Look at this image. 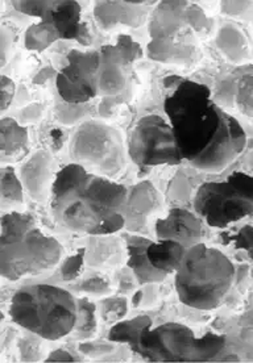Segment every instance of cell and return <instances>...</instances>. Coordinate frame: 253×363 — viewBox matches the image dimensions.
Wrapping results in <instances>:
<instances>
[{
    "label": "cell",
    "instance_id": "6da1fadb",
    "mask_svg": "<svg viewBox=\"0 0 253 363\" xmlns=\"http://www.w3.org/2000/svg\"><path fill=\"white\" fill-rule=\"evenodd\" d=\"M126 199V186L72 162L57 172L50 192V209L55 221L65 229L98 236L109 218L124 213Z\"/></svg>",
    "mask_w": 253,
    "mask_h": 363
},
{
    "label": "cell",
    "instance_id": "7a4b0ae2",
    "mask_svg": "<svg viewBox=\"0 0 253 363\" xmlns=\"http://www.w3.org/2000/svg\"><path fill=\"white\" fill-rule=\"evenodd\" d=\"M214 28V18L197 3L158 1L148 20L146 55L154 62L193 67L202 60V45Z\"/></svg>",
    "mask_w": 253,
    "mask_h": 363
},
{
    "label": "cell",
    "instance_id": "3957f363",
    "mask_svg": "<svg viewBox=\"0 0 253 363\" xmlns=\"http://www.w3.org/2000/svg\"><path fill=\"white\" fill-rule=\"evenodd\" d=\"M163 112L172 125L183 161L193 162L214 143L226 120L203 83L185 79L165 98Z\"/></svg>",
    "mask_w": 253,
    "mask_h": 363
},
{
    "label": "cell",
    "instance_id": "277c9868",
    "mask_svg": "<svg viewBox=\"0 0 253 363\" xmlns=\"http://www.w3.org/2000/svg\"><path fill=\"white\" fill-rule=\"evenodd\" d=\"M0 223V272L4 279L16 281L40 275L61 262L63 245L46 235L29 213L9 211Z\"/></svg>",
    "mask_w": 253,
    "mask_h": 363
},
{
    "label": "cell",
    "instance_id": "5b68a950",
    "mask_svg": "<svg viewBox=\"0 0 253 363\" xmlns=\"http://www.w3.org/2000/svg\"><path fill=\"white\" fill-rule=\"evenodd\" d=\"M9 318L23 329L48 341L72 333L78 303L69 291L52 284H35L16 291L11 299Z\"/></svg>",
    "mask_w": 253,
    "mask_h": 363
},
{
    "label": "cell",
    "instance_id": "8992f818",
    "mask_svg": "<svg viewBox=\"0 0 253 363\" xmlns=\"http://www.w3.org/2000/svg\"><path fill=\"white\" fill-rule=\"evenodd\" d=\"M235 279V266L219 249L203 242L188 249L176 272L178 299L190 308L217 309Z\"/></svg>",
    "mask_w": 253,
    "mask_h": 363
},
{
    "label": "cell",
    "instance_id": "52a82bcc",
    "mask_svg": "<svg viewBox=\"0 0 253 363\" xmlns=\"http://www.w3.org/2000/svg\"><path fill=\"white\" fill-rule=\"evenodd\" d=\"M226 346V337L208 332L197 336L180 323H165L151 328L140 341L141 355L149 362H208Z\"/></svg>",
    "mask_w": 253,
    "mask_h": 363
},
{
    "label": "cell",
    "instance_id": "ba28073f",
    "mask_svg": "<svg viewBox=\"0 0 253 363\" xmlns=\"http://www.w3.org/2000/svg\"><path fill=\"white\" fill-rule=\"evenodd\" d=\"M69 155L74 164L109 179L124 173L129 158L120 130L100 120H87L72 133Z\"/></svg>",
    "mask_w": 253,
    "mask_h": 363
},
{
    "label": "cell",
    "instance_id": "9c48e42d",
    "mask_svg": "<svg viewBox=\"0 0 253 363\" xmlns=\"http://www.w3.org/2000/svg\"><path fill=\"white\" fill-rule=\"evenodd\" d=\"M194 209L208 227L226 228L253 213V175L234 172L225 181L200 184Z\"/></svg>",
    "mask_w": 253,
    "mask_h": 363
},
{
    "label": "cell",
    "instance_id": "30bf717a",
    "mask_svg": "<svg viewBox=\"0 0 253 363\" xmlns=\"http://www.w3.org/2000/svg\"><path fill=\"white\" fill-rule=\"evenodd\" d=\"M128 155L140 167L176 166L183 161L171 123L160 115H146L136 123L128 140Z\"/></svg>",
    "mask_w": 253,
    "mask_h": 363
},
{
    "label": "cell",
    "instance_id": "8fae6325",
    "mask_svg": "<svg viewBox=\"0 0 253 363\" xmlns=\"http://www.w3.org/2000/svg\"><path fill=\"white\" fill-rule=\"evenodd\" d=\"M99 50L69 52L66 65L55 77L60 98L68 104H85L99 96Z\"/></svg>",
    "mask_w": 253,
    "mask_h": 363
},
{
    "label": "cell",
    "instance_id": "7c38bea8",
    "mask_svg": "<svg viewBox=\"0 0 253 363\" xmlns=\"http://www.w3.org/2000/svg\"><path fill=\"white\" fill-rule=\"evenodd\" d=\"M99 57V96H119L128 87L129 69L135 61L143 57V49L132 37L120 35L114 45H103L100 48Z\"/></svg>",
    "mask_w": 253,
    "mask_h": 363
},
{
    "label": "cell",
    "instance_id": "4fadbf2b",
    "mask_svg": "<svg viewBox=\"0 0 253 363\" xmlns=\"http://www.w3.org/2000/svg\"><path fill=\"white\" fill-rule=\"evenodd\" d=\"M23 15L44 20L55 26L63 40H77L81 30V4L74 0H20L12 1Z\"/></svg>",
    "mask_w": 253,
    "mask_h": 363
},
{
    "label": "cell",
    "instance_id": "5bb4252c",
    "mask_svg": "<svg viewBox=\"0 0 253 363\" xmlns=\"http://www.w3.org/2000/svg\"><path fill=\"white\" fill-rule=\"evenodd\" d=\"M245 145L247 135L244 128L242 127L237 118L227 112L225 124L214 143L208 146L203 155H199L190 164L200 172L219 173L243 153Z\"/></svg>",
    "mask_w": 253,
    "mask_h": 363
},
{
    "label": "cell",
    "instance_id": "9a60e30c",
    "mask_svg": "<svg viewBox=\"0 0 253 363\" xmlns=\"http://www.w3.org/2000/svg\"><path fill=\"white\" fill-rule=\"evenodd\" d=\"M158 1H97L94 6V18L103 30L117 27L139 28L145 24L152 12L151 9Z\"/></svg>",
    "mask_w": 253,
    "mask_h": 363
},
{
    "label": "cell",
    "instance_id": "2e32d148",
    "mask_svg": "<svg viewBox=\"0 0 253 363\" xmlns=\"http://www.w3.org/2000/svg\"><path fill=\"white\" fill-rule=\"evenodd\" d=\"M214 100L222 108H235L253 124V65L237 67L234 73L219 83Z\"/></svg>",
    "mask_w": 253,
    "mask_h": 363
},
{
    "label": "cell",
    "instance_id": "e0dca14e",
    "mask_svg": "<svg viewBox=\"0 0 253 363\" xmlns=\"http://www.w3.org/2000/svg\"><path fill=\"white\" fill-rule=\"evenodd\" d=\"M57 164L53 155L46 149H38L20 167V179L24 190L37 203L50 198Z\"/></svg>",
    "mask_w": 253,
    "mask_h": 363
},
{
    "label": "cell",
    "instance_id": "ac0fdd59",
    "mask_svg": "<svg viewBox=\"0 0 253 363\" xmlns=\"http://www.w3.org/2000/svg\"><path fill=\"white\" fill-rule=\"evenodd\" d=\"M156 236L158 240H174L188 249L202 242L205 227L202 218L183 208H173L165 218L156 220Z\"/></svg>",
    "mask_w": 253,
    "mask_h": 363
},
{
    "label": "cell",
    "instance_id": "d6986e66",
    "mask_svg": "<svg viewBox=\"0 0 253 363\" xmlns=\"http://www.w3.org/2000/svg\"><path fill=\"white\" fill-rule=\"evenodd\" d=\"M163 207V196L149 181L139 182L128 190L124 216L126 229L131 232L144 227L149 216L158 212Z\"/></svg>",
    "mask_w": 253,
    "mask_h": 363
},
{
    "label": "cell",
    "instance_id": "ffe728a7",
    "mask_svg": "<svg viewBox=\"0 0 253 363\" xmlns=\"http://www.w3.org/2000/svg\"><path fill=\"white\" fill-rule=\"evenodd\" d=\"M151 244L144 237H131L126 242V266L132 270L140 284H154L165 279V274L156 270L149 262L146 247Z\"/></svg>",
    "mask_w": 253,
    "mask_h": 363
},
{
    "label": "cell",
    "instance_id": "44dd1931",
    "mask_svg": "<svg viewBox=\"0 0 253 363\" xmlns=\"http://www.w3.org/2000/svg\"><path fill=\"white\" fill-rule=\"evenodd\" d=\"M86 247V264L97 269H112L123 259V247L117 237L90 236Z\"/></svg>",
    "mask_w": 253,
    "mask_h": 363
},
{
    "label": "cell",
    "instance_id": "7402d4cb",
    "mask_svg": "<svg viewBox=\"0 0 253 363\" xmlns=\"http://www.w3.org/2000/svg\"><path fill=\"white\" fill-rule=\"evenodd\" d=\"M186 252L188 247L174 240H158L154 242L151 241L146 247L149 262L156 270L165 275L178 270Z\"/></svg>",
    "mask_w": 253,
    "mask_h": 363
},
{
    "label": "cell",
    "instance_id": "603a6c76",
    "mask_svg": "<svg viewBox=\"0 0 253 363\" xmlns=\"http://www.w3.org/2000/svg\"><path fill=\"white\" fill-rule=\"evenodd\" d=\"M0 145L3 162H15L28 152L29 135L28 129L20 125L15 118H3L0 124Z\"/></svg>",
    "mask_w": 253,
    "mask_h": 363
},
{
    "label": "cell",
    "instance_id": "cb8c5ba5",
    "mask_svg": "<svg viewBox=\"0 0 253 363\" xmlns=\"http://www.w3.org/2000/svg\"><path fill=\"white\" fill-rule=\"evenodd\" d=\"M152 325V318L144 315L129 320H120L109 329V340L115 344H126L139 354L141 337Z\"/></svg>",
    "mask_w": 253,
    "mask_h": 363
},
{
    "label": "cell",
    "instance_id": "d4e9b609",
    "mask_svg": "<svg viewBox=\"0 0 253 363\" xmlns=\"http://www.w3.org/2000/svg\"><path fill=\"white\" fill-rule=\"evenodd\" d=\"M217 49L231 62L239 64L249 55V44L244 33L232 24H226L219 29L215 38Z\"/></svg>",
    "mask_w": 253,
    "mask_h": 363
},
{
    "label": "cell",
    "instance_id": "484cf974",
    "mask_svg": "<svg viewBox=\"0 0 253 363\" xmlns=\"http://www.w3.org/2000/svg\"><path fill=\"white\" fill-rule=\"evenodd\" d=\"M58 40H63L60 32L50 23L40 20L28 27L24 36V46L31 52H44Z\"/></svg>",
    "mask_w": 253,
    "mask_h": 363
},
{
    "label": "cell",
    "instance_id": "4316f807",
    "mask_svg": "<svg viewBox=\"0 0 253 363\" xmlns=\"http://www.w3.org/2000/svg\"><path fill=\"white\" fill-rule=\"evenodd\" d=\"M78 303V318L74 328V336L78 340H92L98 330V315L97 306L89 298H80Z\"/></svg>",
    "mask_w": 253,
    "mask_h": 363
},
{
    "label": "cell",
    "instance_id": "83f0119b",
    "mask_svg": "<svg viewBox=\"0 0 253 363\" xmlns=\"http://www.w3.org/2000/svg\"><path fill=\"white\" fill-rule=\"evenodd\" d=\"M24 186L15 169L11 166L1 167V208L21 206L24 203Z\"/></svg>",
    "mask_w": 253,
    "mask_h": 363
},
{
    "label": "cell",
    "instance_id": "f1b7e54d",
    "mask_svg": "<svg viewBox=\"0 0 253 363\" xmlns=\"http://www.w3.org/2000/svg\"><path fill=\"white\" fill-rule=\"evenodd\" d=\"M128 299L124 296H115V298H106L102 300L100 304V313L102 318L106 321L118 323L126 318L128 313Z\"/></svg>",
    "mask_w": 253,
    "mask_h": 363
},
{
    "label": "cell",
    "instance_id": "f546056e",
    "mask_svg": "<svg viewBox=\"0 0 253 363\" xmlns=\"http://www.w3.org/2000/svg\"><path fill=\"white\" fill-rule=\"evenodd\" d=\"M86 264V247L78 249L75 253L69 255L61 264V277L65 281H75Z\"/></svg>",
    "mask_w": 253,
    "mask_h": 363
},
{
    "label": "cell",
    "instance_id": "4dcf8cb0",
    "mask_svg": "<svg viewBox=\"0 0 253 363\" xmlns=\"http://www.w3.org/2000/svg\"><path fill=\"white\" fill-rule=\"evenodd\" d=\"M1 45H0V64L1 67H4L9 62L11 55L14 53V48L18 40V32L16 29L9 26V23H4L1 26Z\"/></svg>",
    "mask_w": 253,
    "mask_h": 363
},
{
    "label": "cell",
    "instance_id": "1f68e13d",
    "mask_svg": "<svg viewBox=\"0 0 253 363\" xmlns=\"http://www.w3.org/2000/svg\"><path fill=\"white\" fill-rule=\"evenodd\" d=\"M117 350V345L112 341H83L80 344V352L90 358H102Z\"/></svg>",
    "mask_w": 253,
    "mask_h": 363
},
{
    "label": "cell",
    "instance_id": "d6a6232c",
    "mask_svg": "<svg viewBox=\"0 0 253 363\" xmlns=\"http://www.w3.org/2000/svg\"><path fill=\"white\" fill-rule=\"evenodd\" d=\"M81 291H83L86 295L104 298L111 294V286H109V281L104 279L102 275H92L83 281L81 284Z\"/></svg>",
    "mask_w": 253,
    "mask_h": 363
},
{
    "label": "cell",
    "instance_id": "836d02e7",
    "mask_svg": "<svg viewBox=\"0 0 253 363\" xmlns=\"http://www.w3.org/2000/svg\"><path fill=\"white\" fill-rule=\"evenodd\" d=\"M20 358L24 362H37L41 359V352H40V344L37 340L33 338H21L20 344Z\"/></svg>",
    "mask_w": 253,
    "mask_h": 363
},
{
    "label": "cell",
    "instance_id": "e575fe53",
    "mask_svg": "<svg viewBox=\"0 0 253 363\" xmlns=\"http://www.w3.org/2000/svg\"><path fill=\"white\" fill-rule=\"evenodd\" d=\"M15 82L9 78L7 75H1L0 78V106H1V112L7 111L9 106L12 104V100L15 96Z\"/></svg>",
    "mask_w": 253,
    "mask_h": 363
},
{
    "label": "cell",
    "instance_id": "d590c367",
    "mask_svg": "<svg viewBox=\"0 0 253 363\" xmlns=\"http://www.w3.org/2000/svg\"><path fill=\"white\" fill-rule=\"evenodd\" d=\"M236 249H243L253 261V227L245 225L235 237Z\"/></svg>",
    "mask_w": 253,
    "mask_h": 363
},
{
    "label": "cell",
    "instance_id": "8d00e7d4",
    "mask_svg": "<svg viewBox=\"0 0 253 363\" xmlns=\"http://www.w3.org/2000/svg\"><path fill=\"white\" fill-rule=\"evenodd\" d=\"M253 1H222V13L227 16H242L252 7Z\"/></svg>",
    "mask_w": 253,
    "mask_h": 363
},
{
    "label": "cell",
    "instance_id": "74e56055",
    "mask_svg": "<svg viewBox=\"0 0 253 363\" xmlns=\"http://www.w3.org/2000/svg\"><path fill=\"white\" fill-rule=\"evenodd\" d=\"M43 113H44V106L38 104V103H33L23 109L20 116L24 123H36L43 118Z\"/></svg>",
    "mask_w": 253,
    "mask_h": 363
},
{
    "label": "cell",
    "instance_id": "f35d334b",
    "mask_svg": "<svg viewBox=\"0 0 253 363\" xmlns=\"http://www.w3.org/2000/svg\"><path fill=\"white\" fill-rule=\"evenodd\" d=\"M44 362H75V358L65 349H55L49 353Z\"/></svg>",
    "mask_w": 253,
    "mask_h": 363
},
{
    "label": "cell",
    "instance_id": "ab89813d",
    "mask_svg": "<svg viewBox=\"0 0 253 363\" xmlns=\"http://www.w3.org/2000/svg\"><path fill=\"white\" fill-rule=\"evenodd\" d=\"M77 41L83 46H90L92 43V37H91L89 27L86 26V23H82L81 30H80V36L77 38Z\"/></svg>",
    "mask_w": 253,
    "mask_h": 363
},
{
    "label": "cell",
    "instance_id": "60d3db41",
    "mask_svg": "<svg viewBox=\"0 0 253 363\" xmlns=\"http://www.w3.org/2000/svg\"><path fill=\"white\" fill-rule=\"evenodd\" d=\"M55 74V70H53L50 66H46L40 73L37 74L36 77H35V79H33V83L43 84V83H45L49 78H52Z\"/></svg>",
    "mask_w": 253,
    "mask_h": 363
},
{
    "label": "cell",
    "instance_id": "b9f144b4",
    "mask_svg": "<svg viewBox=\"0 0 253 363\" xmlns=\"http://www.w3.org/2000/svg\"><path fill=\"white\" fill-rule=\"evenodd\" d=\"M185 79L183 78H180L178 75H169V77H166L165 79H163V86L166 87V89H172L174 90L178 84H181Z\"/></svg>",
    "mask_w": 253,
    "mask_h": 363
}]
</instances>
